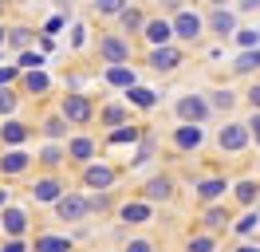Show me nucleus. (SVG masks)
I'll return each mask as SVG.
<instances>
[{
    "instance_id": "obj_9",
    "label": "nucleus",
    "mask_w": 260,
    "mask_h": 252,
    "mask_svg": "<svg viewBox=\"0 0 260 252\" xmlns=\"http://www.w3.org/2000/svg\"><path fill=\"white\" fill-rule=\"evenodd\" d=\"M201 126H193V122H185V126H178L174 130V150H181V154H189V150H197L201 146Z\"/></svg>"
},
{
    "instance_id": "obj_6",
    "label": "nucleus",
    "mask_w": 260,
    "mask_h": 252,
    "mask_svg": "<svg viewBox=\"0 0 260 252\" xmlns=\"http://www.w3.org/2000/svg\"><path fill=\"white\" fill-rule=\"evenodd\" d=\"M99 59L107 63H126L130 59V44L126 40H118V36H107V40H99Z\"/></svg>"
},
{
    "instance_id": "obj_1",
    "label": "nucleus",
    "mask_w": 260,
    "mask_h": 252,
    "mask_svg": "<svg viewBox=\"0 0 260 252\" xmlns=\"http://www.w3.org/2000/svg\"><path fill=\"white\" fill-rule=\"evenodd\" d=\"M178 118L181 122H193V126H201L205 122V118H209V103H205V99H201V94H185V99H178Z\"/></svg>"
},
{
    "instance_id": "obj_4",
    "label": "nucleus",
    "mask_w": 260,
    "mask_h": 252,
    "mask_svg": "<svg viewBox=\"0 0 260 252\" xmlns=\"http://www.w3.org/2000/svg\"><path fill=\"white\" fill-rule=\"evenodd\" d=\"M91 103H87V94H63V118L75 126H87L91 122Z\"/></svg>"
},
{
    "instance_id": "obj_45",
    "label": "nucleus",
    "mask_w": 260,
    "mask_h": 252,
    "mask_svg": "<svg viewBox=\"0 0 260 252\" xmlns=\"http://www.w3.org/2000/svg\"><path fill=\"white\" fill-rule=\"evenodd\" d=\"M59 28H63V16H55V20H48V32H44V36H48V40H51V36H55V32H59Z\"/></svg>"
},
{
    "instance_id": "obj_26",
    "label": "nucleus",
    "mask_w": 260,
    "mask_h": 252,
    "mask_svg": "<svg viewBox=\"0 0 260 252\" xmlns=\"http://www.w3.org/2000/svg\"><path fill=\"white\" fill-rule=\"evenodd\" d=\"M126 99L134 103V107H154V103H158V99H154V91H146V87H130Z\"/></svg>"
},
{
    "instance_id": "obj_49",
    "label": "nucleus",
    "mask_w": 260,
    "mask_h": 252,
    "mask_svg": "<svg viewBox=\"0 0 260 252\" xmlns=\"http://www.w3.org/2000/svg\"><path fill=\"white\" fill-rule=\"evenodd\" d=\"M260 0H241V8H256Z\"/></svg>"
},
{
    "instance_id": "obj_8",
    "label": "nucleus",
    "mask_w": 260,
    "mask_h": 252,
    "mask_svg": "<svg viewBox=\"0 0 260 252\" xmlns=\"http://www.w3.org/2000/svg\"><path fill=\"white\" fill-rule=\"evenodd\" d=\"M114 177H118V170H111V166H87V170H83V185L107 193V189L114 185Z\"/></svg>"
},
{
    "instance_id": "obj_52",
    "label": "nucleus",
    "mask_w": 260,
    "mask_h": 252,
    "mask_svg": "<svg viewBox=\"0 0 260 252\" xmlns=\"http://www.w3.org/2000/svg\"><path fill=\"white\" fill-rule=\"evenodd\" d=\"M4 201H8V193H0V205H4Z\"/></svg>"
},
{
    "instance_id": "obj_35",
    "label": "nucleus",
    "mask_w": 260,
    "mask_h": 252,
    "mask_svg": "<svg viewBox=\"0 0 260 252\" xmlns=\"http://www.w3.org/2000/svg\"><path fill=\"white\" fill-rule=\"evenodd\" d=\"M256 225H260V213H244V217L241 220H237V225H233V229H237V233H252V229H256Z\"/></svg>"
},
{
    "instance_id": "obj_51",
    "label": "nucleus",
    "mask_w": 260,
    "mask_h": 252,
    "mask_svg": "<svg viewBox=\"0 0 260 252\" xmlns=\"http://www.w3.org/2000/svg\"><path fill=\"white\" fill-rule=\"evenodd\" d=\"M4 44H8V32H4V28H0V47H4Z\"/></svg>"
},
{
    "instance_id": "obj_16",
    "label": "nucleus",
    "mask_w": 260,
    "mask_h": 252,
    "mask_svg": "<svg viewBox=\"0 0 260 252\" xmlns=\"http://www.w3.org/2000/svg\"><path fill=\"white\" fill-rule=\"evenodd\" d=\"M99 122L118 130V126H126V122H130V107H122V103H111V107L99 110Z\"/></svg>"
},
{
    "instance_id": "obj_20",
    "label": "nucleus",
    "mask_w": 260,
    "mask_h": 252,
    "mask_svg": "<svg viewBox=\"0 0 260 252\" xmlns=\"http://www.w3.org/2000/svg\"><path fill=\"white\" fill-rule=\"evenodd\" d=\"M107 83H111V87H134V71H130L126 63H111V67H107Z\"/></svg>"
},
{
    "instance_id": "obj_40",
    "label": "nucleus",
    "mask_w": 260,
    "mask_h": 252,
    "mask_svg": "<svg viewBox=\"0 0 260 252\" xmlns=\"http://www.w3.org/2000/svg\"><path fill=\"white\" fill-rule=\"evenodd\" d=\"M87 201H91V213H103V209H111V193H95Z\"/></svg>"
},
{
    "instance_id": "obj_36",
    "label": "nucleus",
    "mask_w": 260,
    "mask_h": 252,
    "mask_svg": "<svg viewBox=\"0 0 260 252\" xmlns=\"http://www.w3.org/2000/svg\"><path fill=\"white\" fill-rule=\"evenodd\" d=\"M40 63H44V55H40V51H20V67H28V71H40Z\"/></svg>"
},
{
    "instance_id": "obj_46",
    "label": "nucleus",
    "mask_w": 260,
    "mask_h": 252,
    "mask_svg": "<svg viewBox=\"0 0 260 252\" xmlns=\"http://www.w3.org/2000/svg\"><path fill=\"white\" fill-rule=\"evenodd\" d=\"M0 252H28V248H24V240H8V244H0Z\"/></svg>"
},
{
    "instance_id": "obj_17",
    "label": "nucleus",
    "mask_w": 260,
    "mask_h": 252,
    "mask_svg": "<svg viewBox=\"0 0 260 252\" xmlns=\"http://www.w3.org/2000/svg\"><path fill=\"white\" fill-rule=\"evenodd\" d=\"M118 217L126 225H142V220H150V201H126L118 209Z\"/></svg>"
},
{
    "instance_id": "obj_7",
    "label": "nucleus",
    "mask_w": 260,
    "mask_h": 252,
    "mask_svg": "<svg viewBox=\"0 0 260 252\" xmlns=\"http://www.w3.org/2000/svg\"><path fill=\"white\" fill-rule=\"evenodd\" d=\"M146 63L158 71V75H166V71H174V67L181 63V51H178V47H170V44H166V47H150Z\"/></svg>"
},
{
    "instance_id": "obj_21",
    "label": "nucleus",
    "mask_w": 260,
    "mask_h": 252,
    "mask_svg": "<svg viewBox=\"0 0 260 252\" xmlns=\"http://www.w3.org/2000/svg\"><path fill=\"white\" fill-rule=\"evenodd\" d=\"M32 252H71V240L67 236H36Z\"/></svg>"
},
{
    "instance_id": "obj_10",
    "label": "nucleus",
    "mask_w": 260,
    "mask_h": 252,
    "mask_svg": "<svg viewBox=\"0 0 260 252\" xmlns=\"http://www.w3.org/2000/svg\"><path fill=\"white\" fill-rule=\"evenodd\" d=\"M170 197H174V181H170V177H150L146 185H142V201H170Z\"/></svg>"
},
{
    "instance_id": "obj_11",
    "label": "nucleus",
    "mask_w": 260,
    "mask_h": 252,
    "mask_svg": "<svg viewBox=\"0 0 260 252\" xmlns=\"http://www.w3.org/2000/svg\"><path fill=\"white\" fill-rule=\"evenodd\" d=\"M95 138H87V134H79V138H71L67 142V158H71V162H79V166H87V162H91V158H95Z\"/></svg>"
},
{
    "instance_id": "obj_43",
    "label": "nucleus",
    "mask_w": 260,
    "mask_h": 252,
    "mask_svg": "<svg viewBox=\"0 0 260 252\" xmlns=\"http://www.w3.org/2000/svg\"><path fill=\"white\" fill-rule=\"evenodd\" d=\"M244 126H248V134H252V138L260 142V110H256V114H252V118H248Z\"/></svg>"
},
{
    "instance_id": "obj_12",
    "label": "nucleus",
    "mask_w": 260,
    "mask_h": 252,
    "mask_svg": "<svg viewBox=\"0 0 260 252\" xmlns=\"http://www.w3.org/2000/svg\"><path fill=\"white\" fill-rule=\"evenodd\" d=\"M142 36H146L154 47H166V44H170V36H174V20H146Z\"/></svg>"
},
{
    "instance_id": "obj_25",
    "label": "nucleus",
    "mask_w": 260,
    "mask_h": 252,
    "mask_svg": "<svg viewBox=\"0 0 260 252\" xmlns=\"http://www.w3.org/2000/svg\"><path fill=\"white\" fill-rule=\"evenodd\" d=\"M91 8L99 16H114V12H126V0H91Z\"/></svg>"
},
{
    "instance_id": "obj_31",
    "label": "nucleus",
    "mask_w": 260,
    "mask_h": 252,
    "mask_svg": "<svg viewBox=\"0 0 260 252\" xmlns=\"http://www.w3.org/2000/svg\"><path fill=\"white\" fill-rule=\"evenodd\" d=\"M118 16H122V28H126V32L146 28V20H142V12H138V8H126V12H118Z\"/></svg>"
},
{
    "instance_id": "obj_32",
    "label": "nucleus",
    "mask_w": 260,
    "mask_h": 252,
    "mask_svg": "<svg viewBox=\"0 0 260 252\" xmlns=\"http://www.w3.org/2000/svg\"><path fill=\"white\" fill-rule=\"evenodd\" d=\"M44 134H48V138H63V134H67V118H63V114L48 118V122H44Z\"/></svg>"
},
{
    "instance_id": "obj_22",
    "label": "nucleus",
    "mask_w": 260,
    "mask_h": 252,
    "mask_svg": "<svg viewBox=\"0 0 260 252\" xmlns=\"http://www.w3.org/2000/svg\"><path fill=\"white\" fill-rule=\"evenodd\" d=\"M28 134H32V126H24V122H4L0 126V138L4 142H24Z\"/></svg>"
},
{
    "instance_id": "obj_5",
    "label": "nucleus",
    "mask_w": 260,
    "mask_h": 252,
    "mask_svg": "<svg viewBox=\"0 0 260 252\" xmlns=\"http://www.w3.org/2000/svg\"><path fill=\"white\" fill-rule=\"evenodd\" d=\"M55 213H59V220H83L87 213H91V201L79 197V193H67V197L55 201Z\"/></svg>"
},
{
    "instance_id": "obj_42",
    "label": "nucleus",
    "mask_w": 260,
    "mask_h": 252,
    "mask_svg": "<svg viewBox=\"0 0 260 252\" xmlns=\"http://www.w3.org/2000/svg\"><path fill=\"white\" fill-rule=\"evenodd\" d=\"M126 252H154V244H150V240H130Z\"/></svg>"
},
{
    "instance_id": "obj_15",
    "label": "nucleus",
    "mask_w": 260,
    "mask_h": 252,
    "mask_svg": "<svg viewBox=\"0 0 260 252\" xmlns=\"http://www.w3.org/2000/svg\"><path fill=\"white\" fill-rule=\"evenodd\" d=\"M0 225H4V233L12 236V240H20V233L28 229V213H24V209H4V213H0Z\"/></svg>"
},
{
    "instance_id": "obj_18",
    "label": "nucleus",
    "mask_w": 260,
    "mask_h": 252,
    "mask_svg": "<svg viewBox=\"0 0 260 252\" xmlns=\"http://www.w3.org/2000/svg\"><path fill=\"white\" fill-rule=\"evenodd\" d=\"M225 181H221V177H205V181H201V185H197V201H217V197H225Z\"/></svg>"
},
{
    "instance_id": "obj_28",
    "label": "nucleus",
    "mask_w": 260,
    "mask_h": 252,
    "mask_svg": "<svg viewBox=\"0 0 260 252\" xmlns=\"http://www.w3.org/2000/svg\"><path fill=\"white\" fill-rule=\"evenodd\" d=\"M63 158H67V146H63V150H59V146H44V154H40V162H44L48 170H55V166H59Z\"/></svg>"
},
{
    "instance_id": "obj_48",
    "label": "nucleus",
    "mask_w": 260,
    "mask_h": 252,
    "mask_svg": "<svg viewBox=\"0 0 260 252\" xmlns=\"http://www.w3.org/2000/svg\"><path fill=\"white\" fill-rule=\"evenodd\" d=\"M158 4H162L166 12H174V16H178V12H181V0H158Z\"/></svg>"
},
{
    "instance_id": "obj_24",
    "label": "nucleus",
    "mask_w": 260,
    "mask_h": 252,
    "mask_svg": "<svg viewBox=\"0 0 260 252\" xmlns=\"http://www.w3.org/2000/svg\"><path fill=\"white\" fill-rule=\"evenodd\" d=\"M32 40H36L32 28H12V32H8V47H16V51H24Z\"/></svg>"
},
{
    "instance_id": "obj_33",
    "label": "nucleus",
    "mask_w": 260,
    "mask_h": 252,
    "mask_svg": "<svg viewBox=\"0 0 260 252\" xmlns=\"http://www.w3.org/2000/svg\"><path fill=\"white\" fill-rule=\"evenodd\" d=\"M256 193H260L256 181H241V185H237V201H241V205H252V201H256Z\"/></svg>"
},
{
    "instance_id": "obj_14",
    "label": "nucleus",
    "mask_w": 260,
    "mask_h": 252,
    "mask_svg": "<svg viewBox=\"0 0 260 252\" xmlns=\"http://www.w3.org/2000/svg\"><path fill=\"white\" fill-rule=\"evenodd\" d=\"M28 197H32V201H59V197H63V185H59L55 177H44V181H36V185L28 189Z\"/></svg>"
},
{
    "instance_id": "obj_47",
    "label": "nucleus",
    "mask_w": 260,
    "mask_h": 252,
    "mask_svg": "<svg viewBox=\"0 0 260 252\" xmlns=\"http://www.w3.org/2000/svg\"><path fill=\"white\" fill-rule=\"evenodd\" d=\"M248 103L260 110V83H252V87H248Z\"/></svg>"
},
{
    "instance_id": "obj_3",
    "label": "nucleus",
    "mask_w": 260,
    "mask_h": 252,
    "mask_svg": "<svg viewBox=\"0 0 260 252\" xmlns=\"http://www.w3.org/2000/svg\"><path fill=\"white\" fill-rule=\"evenodd\" d=\"M248 126H241V122H229V126H221V134H217V142H221V150H229V154H241L244 146H248Z\"/></svg>"
},
{
    "instance_id": "obj_29",
    "label": "nucleus",
    "mask_w": 260,
    "mask_h": 252,
    "mask_svg": "<svg viewBox=\"0 0 260 252\" xmlns=\"http://www.w3.org/2000/svg\"><path fill=\"white\" fill-rule=\"evenodd\" d=\"M252 67H260V47H256V51H244L241 59L233 63V71H237V75H244V71H252Z\"/></svg>"
},
{
    "instance_id": "obj_53",
    "label": "nucleus",
    "mask_w": 260,
    "mask_h": 252,
    "mask_svg": "<svg viewBox=\"0 0 260 252\" xmlns=\"http://www.w3.org/2000/svg\"><path fill=\"white\" fill-rule=\"evenodd\" d=\"M0 12H4V0H0Z\"/></svg>"
},
{
    "instance_id": "obj_19",
    "label": "nucleus",
    "mask_w": 260,
    "mask_h": 252,
    "mask_svg": "<svg viewBox=\"0 0 260 252\" xmlns=\"http://www.w3.org/2000/svg\"><path fill=\"white\" fill-rule=\"evenodd\" d=\"M28 166H32V158L24 154V150H12V154L0 158V173H24Z\"/></svg>"
},
{
    "instance_id": "obj_41",
    "label": "nucleus",
    "mask_w": 260,
    "mask_h": 252,
    "mask_svg": "<svg viewBox=\"0 0 260 252\" xmlns=\"http://www.w3.org/2000/svg\"><path fill=\"white\" fill-rule=\"evenodd\" d=\"M237 44L252 51V47H260V32H241V36H237Z\"/></svg>"
},
{
    "instance_id": "obj_38",
    "label": "nucleus",
    "mask_w": 260,
    "mask_h": 252,
    "mask_svg": "<svg viewBox=\"0 0 260 252\" xmlns=\"http://www.w3.org/2000/svg\"><path fill=\"white\" fill-rule=\"evenodd\" d=\"M217 244H213V236H193L189 240V252H213Z\"/></svg>"
},
{
    "instance_id": "obj_2",
    "label": "nucleus",
    "mask_w": 260,
    "mask_h": 252,
    "mask_svg": "<svg viewBox=\"0 0 260 252\" xmlns=\"http://www.w3.org/2000/svg\"><path fill=\"white\" fill-rule=\"evenodd\" d=\"M201 32H205V20H201L197 12H189V8H181V12L174 16V36H178V40H185V44H193V40L201 36Z\"/></svg>"
},
{
    "instance_id": "obj_44",
    "label": "nucleus",
    "mask_w": 260,
    "mask_h": 252,
    "mask_svg": "<svg viewBox=\"0 0 260 252\" xmlns=\"http://www.w3.org/2000/svg\"><path fill=\"white\" fill-rule=\"evenodd\" d=\"M12 79H16V67H0V87H8Z\"/></svg>"
},
{
    "instance_id": "obj_13",
    "label": "nucleus",
    "mask_w": 260,
    "mask_h": 252,
    "mask_svg": "<svg viewBox=\"0 0 260 252\" xmlns=\"http://www.w3.org/2000/svg\"><path fill=\"white\" fill-rule=\"evenodd\" d=\"M205 28H209V32H217V36L225 40V36H233V32H237V16H233V12H225V8H213V12H209V20H205Z\"/></svg>"
},
{
    "instance_id": "obj_23",
    "label": "nucleus",
    "mask_w": 260,
    "mask_h": 252,
    "mask_svg": "<svg viewBox=\"0 0 260 252\" xmlns=\"http://www.w3.org/2000/svg\"><path fill=\"white\" fill-rule=\"evenodd\" d=\"M24 87H28L32 94H44L51 87V79L44 75V71H28V75H24Z\"/></svg>"
},
{
    "instance_id": "obj_50",
    "label": "nucleus",
    "mask_w": 260,
    "mask_h": 252,
    "mask_svg": "<svg viewBox=\"0 0 260 252\" xmlns=\"http://www.w3.org/2000/svg\"><path fill=\"white\" fill-rule=\"evenodd\" d=\"M237 252H260V248H252V244H241V248H237Z\"/></svg>"
},
{
    "instance_id": "obj_37",
    "label": "nucleus",
    "mask_w": 260,
    "mask_h": 252,
    "mask_svg": "<svg viewBox=\"0 0 260 252\" xmlns=\"http://www.w3.org/2000/svg\"><path fill=\"white\" fill-rule=\"evenodd\" d=\"M12 110H16V94L8 87H0V114H12Z\"/></svg>"
},
{
    "instance_id": "obj_39",
    "label": "nucleus",
    "mask_w": 260,
    "mask_h": 252,
    "mask_svg": "<svg viewBox=\"0 0 260 252\" xmlns=\"http://www.w3.org/2000/svg\"><path fill=\"white\" fill-rule=\"evenodd\" d=\"M150 158H154V138H142V146H138V154H134V162H150Z\"/></svg>"
},
{
    "instance_id": "obj_34",
    "label": "nucleus",
    "mask_w": 260,
    "mask_h": 252,
    "mask_svg": "<svg viewBox=\"0 0 260 252\" xmlns=\"http://www.w3.org/2000/svg\"><path fill=\"white\" fill-rule=\"evenodd\" d=\"M233 103H237V94H229V91H213V99H209L213 110H233Z\"/></svg>"
},
{
    "instance_id": "obj_30",
    "label": "nucleus",
    "mask_w": 260,
    "mask_h": 252,
    "mask_svg": "<svg viewBox=\"0 0 260 252\" xmlns=\"http://www.w3.org/2000/svg\"><path fill=\"white\" fill-rule=\"evenodd\" d=\"M142 138V130L138 126H118V130H111V142L118 146V142H138Z\"/></svg>"
},
{
    "instance_id": "obj_27",
    "label": "nucleus",
    "mask_w": 260,
    "mask_h": 252,
    "mask_svg": "<svg viewBox=\"0 0 260 252\" xmlns=\"http://www.w3.org/2000/svg\"><path fill=\"white\" fill-rule=\"evenodd\" d=\"M205 225H209V229H225L229 225V209H221V205L205 209Z\"/></svg>"
}]
</instances>
